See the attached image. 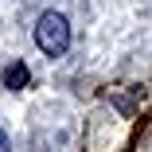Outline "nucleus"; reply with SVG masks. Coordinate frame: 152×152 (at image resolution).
<instances>
[{
    "label": "nucleus",
    "instance_id": "nucleus-2",
    "mask_svg": "<svg viewBox=\"0 0 152 152\" xmlns=\"http://www.w3.org/2000/svg\"><path fill=\"white\" fill-rule=\"evenodd\" d=\"M27 78H31V74H27V66H23V63H12V66L4 70V86H8V90L27 86Z\"/></svg>",
    "mask_w": 152,
    "mask_h": 152
},
{
    "label": "nucleus",
    "instance_id": "nucleus-3",
    "mask_svg": "<svg viewBox=\"0 0 152 152\" xmlns=\"http://www.w3.org/2000/svg\"><path fill=\"white\" fill-rule=\"evenodd\" d=\"M0 152H8V133L0 129Z\"/></svg>",
    "mask_w": 152,
    "mask_h": 152
},
{
    "label": "nucleus",
    "instance_id": "nucleus-1",
    "mask_svg": "<svg viewBox=\"0 0 152 152\" xmlns=\"http://www.w3.org/2000/svg\"><path fill=\"white\" fill-rule=\"evenodd\" d=\"M35 43H39V51L51 55V58L66 55V47H70V23H66V16L43 12V16H39V27H35Z\"/></svg>",
    "mask_w": 152,
    "mask_h": 152
}]
</instances>
